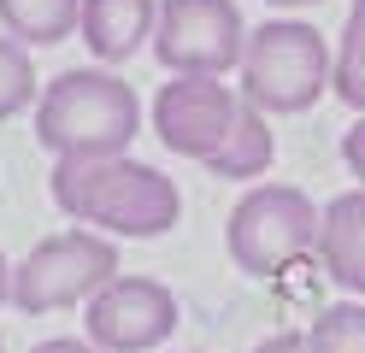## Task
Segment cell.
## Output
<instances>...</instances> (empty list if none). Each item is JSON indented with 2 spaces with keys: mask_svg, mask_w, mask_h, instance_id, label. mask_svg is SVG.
Returning <instances> with one entry per match:
<instances>
[{
  "mask_svg": "<svg viewBox=\"0 0 365 353\" xmlns=\"http://www.w3.org/2000/svg\"><path fill=\"white\" fill-rule=\"evenodd\" d=\"M341 165H348V171L359 177V188H365V112L354 118V130L341 135Z\"/></svg>",
  "mask_w": 365,
  "mask_h": 353,
  "instance_id": "obj_16",
  "label": "cell"
},
{
  "mask_svg": "<svg viewBox=\"0 0 365 353\" xmlns=\"http://www.w3.org/2000/svg\"><path fill=\"white\" fill-rule=\"evenodd\" d=\"M336 101H348L354 112H365V0L348 6V24H341V47H336Z\"/></svg>",
  "mask_w": 365,
  "mask_h": 353,
  "instance_id": "obj_13",
  "label": "cell"
},
{
  "mask_svg": "<svg viewBox=\"0 0 365 353\" xmlns=\"http://www.w3.org/2000/svg\"><path fill=\"white\" fill-rule=\"evenodd\" d=\"M30 353H101L95 342H77V336H48V342H36Z\"/></svg>",
  "mask_w": 365,
  "mask_h": 353,
  "instance_id": "obj_18",
  "label": "cell"
},
{
  "mask_svg": "<svg viewBox=\"0 0 365 353\" xmlns=\"http://www.w3.org/2000/svg\"><path fill=\"white\" fill-rule=\"evenodd\" d=\"M318 265L341 295L365 300V188H348L324 206V230H318Z\"/></svg>",
  "mask_w": 365,
  "mask_h": 353,
  "instance_id": "obj_10",
  "label": "cell"
},
{
  "mask_svg": "<svg viewBox=\"0 0 365 353\" xmlns=\"http://www.w3.org/2000/svg\"><path fill=\"white\" fill-rule=\"evenodd\" d=\"M118 277V242L101 230H59L12 265V306L18 312H65V306H88L106 282Z\"/></svg>",
  "mask_w": 365,
  "mask_h": 353,
  "instance_id": "obj_5",
  "label": "cell"
},
{
  "mask_svg": "<svg viewBox=\"0 0 365 353\" xmlns=\"http://www.w3.org/2000/svg\"><path fill=\"white\" fill-rule=\"evenodd\" d=\"M41 101V83H36V65H30V47L18 36H0V118H18Z\"/></svg>",
  "mask_w": 365,
  "mask_h": 353,
  "instance_id": "obj_15",
  "label": "cell"
},
{
  "mask_svg": "<svg viewBox=\"0 0 365 353\" xmlns=\"http://www.w3.org/2000/svg\"><path fill=\"white\" fill-rule=\"evenodd\" d=\"M6 300H12V259L0 253V306H6Z\"/></svg>",
  "mask_w": 365,
  "mask_h": 353,
  "instance_id": "obj_19",
  "label": "cell"
},
{
  "mask_svg": "<svg viewBox=\"0 0 365 353\" xmlns=\"http://www.w3.org/2000/svg\"><path fill=\"white\" fill-rule=\"evenodd\" d=\"M153 24H159V0H83L77 36L101 65H124L153 41Z\"/></svg>",
  "mask_w": 365,
  "mask_h": 353,
  "instance_id": "obj_9",
  "label": "cell"
},
{
  "mask_svg": "<svg viewBox=\"0 0 365 353\" xmlns=\"http://www.w3.org/2000/svg\"><path fill=\"white\" fill-rule=\"evenodd\" d=\"M318 230H324V206H312L307 188L294 183H254L230 206L224 224V247L247 277H277L294 259L318 253Z\"/></svg>",
  "mask_w": 365,
  "mask_h": 353,
  "instance_id": "obj_4",
  "label": "cell"
},
{
  "mask_svg": "<svg viewBox=\"0 0 365 353\" xmlns=\"http://www.w3.org/2000/svg\"><path fill=\"white\" fill-rule=\"evenodd\" d=\"M271 6H289L294 12V6H318V0H271Z\"/></svg>",
  "mask_w": 365,
  "mask_h": 353,
  "instance_id": "obj_20",
  "label": "cell"
},
{
  "mask_svg": "<svg viewBox=\"0 0 365 353\" xmlns=\"http://www.w3.org/2000/svg\"><path fill=\"white\" fill-rule=\"evenodd\" d=\"M153 53L171 77H224L242 71L247 24L236 0H159Z\"/></svg>",
  "mask_w": 365,
  "mask_h": 353,
  "instance_id": "obj_6",
  "label": "cell"
},
{
  "mask_svg": "<svg viewBox=\"0 0 365 353\" xmlns=\"http://www.w3.org/2000/svg\"><path fill=\"white\" fill-rule=\"evenodd\" d=\"M242 112H247V94L236 83H224V77H171L153 94V135L177 159L207 165L236 135Z\"/></svg>",
  "mask_w": 365,
  "mask_h": 353,
  "instance_id": "obj_7",
  "label": "cell"
},
{
  "mask_svg": "<svg viewBox=\"0 0 365 353\" xmlns=\"http://www.w3.org/2000/svg\"><path fill=\"white\" fill-rule=\"evenodd\" d=\"M0 24L24 47H53L65 36H77L83 0H0Z\"/></svg>",
  "mask_w": 365,
  "mask_h": 353,
  "instance_id": "obj_12",
  "label": "cell"
},
{
  "mask_svg": "<svg viewBox=\"0 0 365 353\" xmlns=\"http://www.w3.org/2000/svg\"><path fill=\"white\" fill-rule=\"evenodd\" d=\"M336 83V53L330 41L301 18H265L259 30H247V53H242V94L254 101L265 118H294L318 106Z\"/></svg>",
  "mask_w": 365,
  "mask_h": 353,
  "instance_id": "obj_3",
  "label": "cell"
},
{
  "mask_svg": "<svg viewBox=\"0 0 365 353\" xmlns=\"http://www.w3.org/2000/svg\"><path fill=\"white\" fill-rule=\"evenodd\" d=\"M135 130H142V101L124 77L106 65L88 71H59L41 83L36 101V141L59 159H95V153H130Z\"/></svg>",
  "mask_w": 365,
  "mask_h": 353,
  "instance_id": "obj_2",
  "label": "cell"
},
{
  "mask_svg": "<svg viewBox=\"0 0 365 353\" xmlns=\"http://www.w3.org/2000/svg\"><path fill=\"white\" fill-rule=\"evenodd\" d=\"M53 206L83 230H101L112 242H153L182 218L177 183L148 159L95 153V159H59L53 165Z\"/></svg>",
  "mask_w": 365,
  "mask_h": 353,
  "instance_id": "obj_1",
  "label": "cell"
},
{
  "mask_svg": "<svg viewBox=\"0 0 365 353\" xmlns=\"http://www.w3.org/2000/svg\"><path fill=\"white\" fill-rule=\"evenodd\" d=\"M177 295L159 277H112L106 289L83 306V329L101 353H153L177 329Z\"/></svg>",
  "mask_w": 365,
  "mask_h": 353,
  "instance_id": "obj_8",
  "label": "cell"
},
{
  "mask_svg": "<svg viewBox=\"0 0 365 353\" xmlns=\"http://www.w3.org/2000/svg\"><path fill=\"white\" fill-rule=\"evenodd\" d=\"M312 353H365V300L348 295L312 318Z\"/></svg>",
  "mask_w": 365,
  "mask_h": 353,
  "instance_id": "obj_14",
  "label": "cell"
},
{
  "mask_svg": "<svg viewBox=\"0 0 365 353\" xmlns=\"http://www.w3.org/2000/svg\"><path fill=\"white\" fill-rule=\"evenodd\" d=\"M254 353H312V336L307 329H277V336H265Z\"/></svg>",
  "mask_w": 365,
  "mask_h": 353,
  "instance_id": "obj_17",
  "label": "cell"
},
{
  "mask_svg": "<svg viewBox=\"0 0 365 353\" xmlns=\"http://www.w3.org/2000/svg\"><path fill=\"white\" fill-rule=\"evenodd\" d=\"M271 159H277V135H271V118H265L254 101H247L236 135H230V141H224V148L207 159V171H212V177H230V183H254V177H265V171H271Z\"/></svg>",
  "mask_w": 365,
  "mask_h": 353,
  "instance_id": "obj_11",
  "label": "cell"
}]
</instances>
